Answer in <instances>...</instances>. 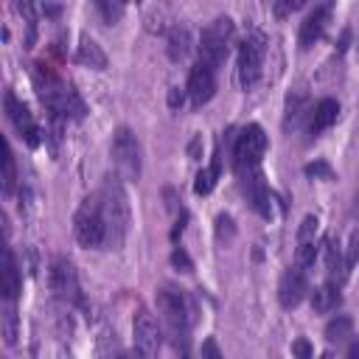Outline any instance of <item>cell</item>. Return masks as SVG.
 I'll use <instances>...</instances> for the list:
<instances>
[{"label": "cell", "mask_w": 359, "mask_h": 359, "mask_svg": "<svg viewBox=\"0 0 359 359\" xmlns=\"http://www.w3.org/2000/svg\"><path fill=\"white\" fill-rule=\"evenodd\" d=\"M266 151V135L258 123H250L238 132L236 137V146H233V160H236V171L238 174H247V171H255L261 157Z\"/></svg>", "instance_id": "8992f818"}, {"label": "cell", "mask_w": 359, "mask_h": 359, "mask_svg": "<svg viewBox=\"0 0 359 359\" xmlns=\"http://www.w3.org/2000/svg\"><path fill=\"white\" fill-rule=\"evenodd\" d=\"M345 359H359V339H353V342H351V348H348Z\"/></svg>", "instance_id": "d590c367"}, {"label": "cell", "mask_w": 359, "mask_h": 359, "mask_svg": "<svg viewBox=\"0 0 359 359\" xmlns=\"http://www.w3.org/2000/svg\"><path fill=\"white\" fill-rule=\"evenodd\" d=\"M325 269H328V275H331V283L337 280V286L345 280V275H348V264H345V258H342V250H339V244L334 241V238H325Z\"/></svg>", "instance_id": "ac0fdd59"}, {"label": "cell", "mask_w": 359, "mask_h": 359, "mask_svg": "<svg viewBox=\"0 0 359 359\" xmlns=\"http://www.w3.org/2000/svg\"><path fill=\"white\" fill-rule=\"evenodd\" d=\"M264 36L261 34H252L247 36L241 45H238V84L244 90H250L258 76H261V65H264Z\"/></svg>", "instance_id": "ba28073f"}, {"label": "cell", "mask_w": 359, "mask_h": 359, "mask_svg": "<svg viewBox=\"0 0 359 359\" xmlns=\"http://www.w3.org/2000/svg\"><path fill=\"white\" fill-rule=\"evenodd\" d=\"M115 359H146V356H143L137 348H132V351H123V353H118Z\"/></svg>", "instance_id": "e575fe53"}, {"label": "cell", "mask_w": 359, "mask_h": 359, "mask_svg": "<svg viewBox=\"0 0 359 359\" xmlns=\"http://www.w3.org/2000/svg\"><path fill=\"white\" fill-rule=\"evenodd\" d=\"M157 314H160V323H163V331L165 337L171 339L174 351L188 359V334H191V306H188V297L182 289L165 283L160 286L157 292Z\"/></svg>", "instance_id": "6da1fadb"}, {"label": "cell", "mask_w": 359, "mask_h": 359, "mask_svg": "<svg viewBox=\"0 0 359 359\" xmlns=\"http://www.w3.org/2000/svg\"><path fill=\"white\" fill-rule=\"evenodd\" d=\"M351 328H353V320L348 314H337L334 320H328L325 325V339L328 342H339L345 337H351Z\"/></svg>", "instance_id": "7402d4cb"}, {"label": "cell", "mask_w": 359, "mask_h": 359, "mask_svg": "<svg viewBox=\"0 0 359 359\" xmlns=\"http://www.w3.org/2000/svg\"><path fill=\"white\" fill-rule=\"evenodd\" d=\"M42 14H59V6H42Z\"/></svg>", "instance_id": "8d00e7d4"}, {"label": "cell", "mask_w": 359, "mask_h": 359, "mask_svg": "<svg viewBox=\"0 0 359 359\" xmlns=\"http://www.w3.org/2000/svg\"><path fill=\"white\" fill-rule=\"evenodd\" d=\"M168 104H171V107H180V104H182V93H180V87H171V93H168Z\"/></svg>", "instance_id": "836d02e7"}, {"label": "cell", "mask_w": 359, "mask_h": 359, "mask_svg": "<svg viewBox=\"0 0 359 359\" xmlns=\"http://www.w3.org/2000/svg\"><path fill=\"white\" fill-rule=\"evenodd\" d=\"M292 356H294V359H311V356H314L311 342H309L306 337H297V339L292 342Z\"/></svg>", "instance_id": "83f0119b"}, {"label": "cell", "mask_w": 359, "mask_h": 359, "mask_svg": "<svg viewBox=\"0 0 359 359\" xmlns=\"http://www.w3.org/2000/svg\"><path fill=\"white\" fill-rule=\"evenodd\" d=\"M104 222H107V236H109V247H121L126 230H129V202H126V191L121 188V182L115 177H107V182L95 191Z\"/></svg>", "instance_id": "3957f363"}, {"label": "cell", "mask_w": 359, "mask_h": 359, "mask_svg": "<svg viewBox=\"0 0 359 359\" xmlns=\"http://www.w3.org/2000/svg\"><path fill=\"white\" fill-rule=\"evenodd\" d=\"M188 50H191V34H188V28H171L168 31V56L171 59H185L188 56Z\"/></svg>", "instance_id": "ffe728a7"}, {"label": "cell", "mask_w": 359, "mask_h": 359, "mask_svg": "<svg viewBox=\"0 0 359 359\" xmlns=\"http://www.w3.org/2000/svg\"><path fill=\"white\" fill-rule=\"evenodd\" d=\"M216 177H219V154H216L213 165H208V168H202V171L196 174V180H194V191H196V194H210L213 185H216Z\"/></svg>", "instance_id": "603a6c76"}, {"label": "cell", "mask_w": 359, "mask_h": 359, "mask_svg": "<svg viewBox=\"0 0 359 359\" xmlns=\"http://www.w3.org/2000/svg\"><path fill=\"white\" fill-rule=\"evenodd\" d=\"M342 303V294H339V286L337 283H323V286H317L314 292H311V306H314V311H320V314H328V311H337V306Z\"/></svg>", "instance_id": "e0dca14e"}, {"label": "cell", "mask_w": 359, "mask_h": 359, "mask_svg": "<svg viewBox=\"0 0 359 359\" xmlns=\"http://www.w3.org/2000/svg\"><path fill=\"white\" fill-rule=\"evenodd\" d=\"M331 3H323V6H314L309 14H306V20L300 22V34H297V42H300V48L306 50V48H311L320 36H323V31H325V25H328V20H331Z\"/></svg>", "instance_id": "5bb4252c"}, {"label": "cell", "mask_w": 359, "mask_h": 359, "mask_svg": "<svg viewBox=\"0 0 359 359\" xmlns=\"http://www.w3.org/2000/svg\"><path fill=\"white\" fill-rule=\"evenodd\" d=\"M132 337H135V348L151 359L157 353V345H160V328H157V320L151 317L149 309H137L135 320H132Z\"/></svg>", "instance_id": "30bf717a"}, {"label": "cell", "mask_w": 359, "mask_h": 359, "mask_svg": "<svg viewBox=\"0 0 359 359\" xmlns=\"http://www.w3.org/2000/svg\"><path fill=\"white\" fill-rule=\"evenodd\" d=\"M6 115H8V121L14 123V129L25 137V143L28 146H39L42 143V129L36 126V121H34V115H31V109L8 90L6 93Z\"/></svg>", "instance_id": "9c48e42d"}, {"label": "cell", "mask_w": 359, "mask_h": 359, "mask_svg": "<svg viewBox=\"0 0 359 359\" xmlns=\"http://www.w3.org/2000/svg\"><path fill=\"white\" fill-rule=\"evenodd\" d=\"M356 261H359V227L351 233V238H348V247H345V264H348V269H351Z\"/></svg>", "instance_id": "4316f807"}, {"label": "cell", "mask_w": 359, "mask_h": 359, "mask_svg": "<svg viewBox=\"0 0 359 359\" xmlns=\"http://www.w3.org/2000/svg\"><path fill=\"white\" fill-rule=\"evenodd\" d=\"M230 39H233V20L230 17H216L199 36V62H205L216 70L227 59Z\"/></svg>", "instance_id": "5b68a950"}, {"label": "cell", "mask_w": 359, "mask_h": 359, "mask_svg": "<svg viewBox=\"0 0 359 359\" xmlns=\"http://www.w3.org/2000/svg\"><path fill=\"white\" fill-rule=\"evenodd\" d=\"M3 337L8 345L17 342V311L11 306H6V311H3Z\"/></svg>", "instance_id": "cb8c5ba5"}, {"label": "cell", "mask_w": 359, "mask_h": 359, "mask_svg": "<svg viewBox=\"0 0 359 359\" xmlns=\"http://www.w3.org/2000/svg\"><path fill=\"white\" fill-rule=\"evenodd\" d=\"M14 188H17V163H14L11 146L6 143V146H3V194L11 196Z\"/></svg>", "instance_id": "44dd1931"}, {"label": "cell", "mask_w": 359, "mask_h": 359, "mask_svg": "<svg viewBox=\"0 0 359 359\" xmlns=\"http://www.w3.org/2000/svg\"><path fill=\"white\" fill-rule=\"evenodd\" d=\"M95 8L104 14L107 22H112V20H118V17L123 14V6H121V3H95Z\"/></svg>", "instance_id": "f1b7e54d"}, {"label": "cell", "mask_w": 359, "mask_h": 359, "mask_svg": "<svg viewBox=\"0 0 359 359\" xmlns=\"http://www.w3.org/2000/svg\"><path fill=\"white\" fill-rule=\"evenodd\" d=\"M202 359H224V353L219 351V345H216L213 337H208V339L202 342Z\"/></svg>", "instance_id": "4dcf8cb0"}, {"label": "cell", "mask_w": 359, "mask_h": 359, "mask_svg": "<svg viewBox=\"0 0 359 359\" xmlns=\"http://www.w3.org/2000/svg\"><path fill=\"white\" fill-rule=\"evenodd\" d=\"M306 174L309 177H325V180H331L334 174H331V168L325 165V163H314V165H306Z\"/></svg>", "instance_id": "d6a6232c"}, {"label": "cell", "mask_w": 359, "mask_h": 359, "mask_svg": "<svg viewBox=\"0 0 359 359\" xmlns=\"http://www.w3.org/2000/svg\"><path fill=\"white\" fill-rule=\"evenodd\" d=\"M79 62H81V65H90V67H95V70H104V67H107V56H104V50H101L98 42L90 39V36H81V45H79Z\"/></svg>", "instance_id": "d6986e66"}, {"label": "cell", "mask_w": 359, "mask_h": 359, "mask_svg": "<svg viewBox=\"0 0 359 359\" xmlns=\"http://www.w3.org/2000/svg\"><path fill=\"white\" fill-rule=\"evenodd\" d=\"M22 289V278H20V266H17V258L14 252L6 247L3 250V266H0V292L6 300H14Z\"/></svg>", "instance_id": "9a60e30c"}, {"label": "cell", "mask_w": 359, "mask_h": 359, "mask_svg": "<svg viewBox=\"0 0 359 359\" xmlns=\"http://www.w3.org/2000/svg\"><path fill=\"white\" fill-rule=\"evenodd\" d=\"M314 233H317V216H306L300 230H297V244H309L314 241Z\"/></svg>", "instance_id": "484cf974"}, {"label": "cell", "mask_w": 359, "mask_h": 359, "mask_svg": "<svg viewBox=\"0 0 359 359\" xmlns=\"http://www.w3.org/2000/svg\"><path fill=\"white\" fill-rule=\"evenodd\" d=\"M73 233H76V241L81 247H109V236H107V222H104V213H101V205H98V196H87L76 216H73Z\"/></svg>", "instance_id": "277c9868"}, {"label": "cell", "mask_w": 359, "mask_h": 359, "mask_svg": "<svg viewBox=\"0 0 359 359\" xmlns=\"http://www.w3.org/2000/svg\"><path fill=\"white\" fill-rule=\"evenodd\" d=\"M300 6H303L300 0H286V3H275L272 11H275V17H286L289 11H294V8H300Z\"/></svg>", "instance_id": "1f68e13d"}, {"label": "cell", "mask_w": 359, "mask_h": 359, "mask_svg": "<svg viewBox=\"0 0 359 359\" xmlns=\"http://www.w3.org/2000/svg\"><path fill=\"white\" fill-rule=\"evenodd\" d=\"M306 269H300L297 264L289 266L283 275H280V283H278V300L283 309H294L303 297H306Z\"/></svg>", "instance_id": "4fadbf2b"}, {"label": "cell", "mask_w": 359, "mask_h": 359, "mask_svg": "<svg viewBox=\"0 0 359 359\" xmlns=\"http://www.w3.org/2000/svg\"><path fill=\"white\" fill-rule=\"evenodd\" d=\"M34 84H36L42 104L50 109L53 118H81L84 115V104H81L79 93L70 84H65L59 76L45 70L42 65H36V70H34Z\"/></svg>", "instance_id": "7a4b0ae2"}, {"label": "cell", "mask_w": 359, "mask_h": 359, "mask_svg": "<svg viewBox=\"0 0 359 359\" xmlns=\"http://www.w3.org/2000/svg\"><path fill=\"white\" fill-rule=\"evenodd\" d=\"M216 93V70L205 62H196L188 73V95H191V104L194 107H202L213 98Z\"/></svg>", "instance_id": "7c38bea8"}, {"label": "cell", "mask_w": 359, "mask_h": 359, "mask_svg": "<svg viewBox=\"0 0 359 359\" xmlns=\"http://www.w3.org/2000/svg\"><path fill=\"white\" fill-rule=\"evenodd\" d=\"M171 264L180 266L182 272H191V269H194V264H191V258H188V252H185L182 247H177V250L171 252Z\"/></svg>", "instance_id": "f546056e"}, {"label": "cell", "mask_w": 359, "mask_h": 359, "mask_svg": "<svg viewBox=\"0 0 359 359\" xmlns=\"http://www.w3.org/2000/svg\"><path fill=\"white\" fill-rule=\"evenodd\" d=\"M112 160L118 165V174L123 180H137L140 177V146L132 129L118 126L112 135Z\"/></svg>", "instance_id": "52a82bcc"}, {"label": "cell", "mask_w": 359, "mask_h": 359, "mask_svg": "<svg viewBox=\"0 0 359 359\" xmlns=\"http://www.w3.org/2000/svg\"><path fill=\"white\" fill-rule=\"evenodd\" d=\"M337 118H339V104H337L334 98H323V101H317V107L311 109L309 132H311V135H320V132H325L331 123H337Z\"/></svg>", "instance_id": "2e32d148"}, {"label": "cell", "mask_w": 359, "mask_h": 359, "mask_svg": "<svg viewBox=\"0 0 359 359\" xmlns=\"http://www.w3.org/2000/svg\"><path fill=\"white\" fill-rule=\"evenodd\" d=\"M314 261H317V244H314V241L297 244V266L306 269V266H311Z\"/></svg>", "instance_id": "d4e9b609"}, {"label": "cell", "mask_w": 359, "mask_h": 359, "mask_svg": "<svg viewBox=\"0 0 359 359\" xmlns=\"http://www.w3.org/2000/svg\"><path fill=\"white\" fill-rule=\"evenodd\" d=\"M48 283H50V289H53L59 297H65V300H67V297H70V300H79V275H76L73 264H70L65 255H59V258L50 261Z\"/></svg>", "instance_id": "8fae6325"}]
</instances>
